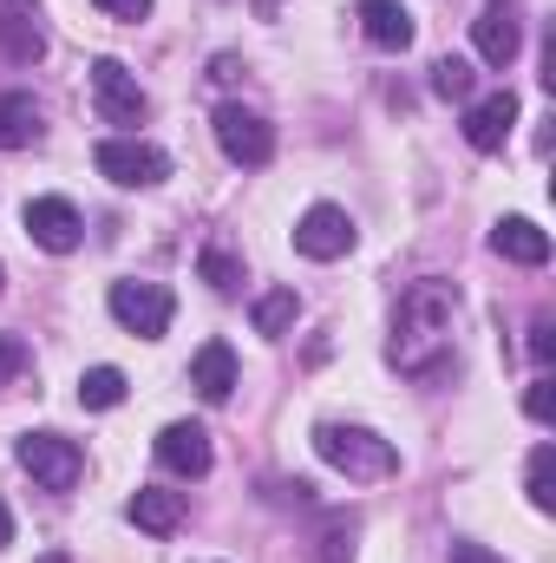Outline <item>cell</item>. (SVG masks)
<instances>
[{"mask_svg": "<svg viewBox=\"0 0 556 563\" xmlns=\"http://www.w3.org/2000/svg\"><path fill=\"white\" fill-rule=\"evenodd\" d=\"M452 314H458V282L425 276L400 295V314H393V361L407 374H432L452 347Z\"/></svg>", "mask_w": 556, "mask_h": 563, "instance_id": "1", "label": "cell"}, {"mask_svg": "<svg viewBox=\"0 0 556 563\" xmlns=\"http://www.w3.org/2000/svg\"><path fill=\"white\" fill-rule=\"evenodd\" d=\"M314 452L347 478H393L400 472V445L367 432V426H314Z\"/></svg>", "mask_w": 556, "mask_h": 563, "instance_id": "2", "label": "cell"}, {"mask_svg": "<svg viewBox=\"0 0 556 563\" xmlns=\"http://www.w3.org/2000/svg\"><path fill=\"white\" fill-rule=\"evenodd\" d=\"M92 164H99V177H112L119 190H151V184L170 177V157L144 139H105L92 151Z\"/></svg>", "mask_w": 556, "mask_h": 563, "instance_id": "3", "label": "cell"}, {"mask_svg": "<svg viewBox=\"0 0 556 563\" xmlns=\"http://www.w3.org/2000/svg\"><path fill=\"white\" fill-rule=\"evenodd\" d=\"M112 321L119 328H132L144 341H157L164 328H170V314H177V301H170V288L164 282H112Z\"/></svg>", "mask_w": 556, "mask_h": 563, "instance_id": "4", "label": "cell"}, {"mask_svg": "<svg viewBox=\"0 0 556 563\" xmlns=\"http://www.w3.org/2000/svg\"><path fill=\"white\" fill-rule=\"evenodd\" d=\"M13 452H20V465H26L46 492H73L79 472H86V452H79L73 439H59V432H26Z\"/></svg>", "mask_w": 556, "mask_h": 563, "instance_id": "5", "label": "cell"}, {"mask_svg": "<svg viewBox=\"0 0 556 563\" xmlns=\"http://www.w3.org/2000/svg\"><path fill=\"white\" fill-rule=\"evenodd\" d=\"M216 144H223L230 164H249V170L276 157V132H269V119L249 112V106H223V112H216Z\"/></svg>", "mask_w": 556, "mask_h": 563, "instance_id": "6", "label": "cell"}, {"mask_svg": "<svg viewBox=\"0 0 556 563\" xmlns=\"http://www.w3.org/2000/svg\"><path fill=\"white\" fill-rule=\"evenodd\" d=\"M92 99H99V119L105 125H144V112H151L144 86L119 59H92Z\"/></svg>", "mask_w": 556, "mask_h": 563, "instance_id": "7", "label": "cell"}, {"mask_svg": "<svg viewBox=\"0 0 556 563\" xmlns=\"http://www.w3.org/2000/svg\"><path fill=\"white\" fill-rule=\"evenodd\" d=\"M294 250H301L308 263H334V256H347V250H354V217H347L341 203H314V210L294 223Z\"/></svg>", "mask_w": 556, "mask_h": 563, "instance_id": "8", "label": "cell"}, {"mask_svg": "<svg viewBox=\"0 0 556 563\" xmlns=\"http://www.w3.org/2000/svg\"><path fill=\"white\" fill-rule=\"evenodd\" d=\"M26 236H33L46 256H73L79 236H86V217H79L66 197H33V203H26Z\"/></svg>", "mask_w": 556, "mask_h": 563, "instance_id": "9", "label": "cell"}, {"mask_svg": "<svg viewBox=\"0 0 556 563\" xmlns=\"http://www.w3.org/2000/svg\"><path fill=\"white\" fill-rule=\"evenodd\" d=\"M471 40H478V59H485V66H511V59L524 53V20H518V7H511V0H491V7L471 20Z\"/></svg>", "mask_w": 556, "mask_h": 563, "instance_id": "10", "label": "cell"}, {"mask_svg": "<svg viewBox=\"0 0 556 563\" xmlns=\"http://www.w3.org/2000/svg\"><path fill=\"white\" fill-rule=\"evenodd\" d=\"M157 459H164L177 478H203L216 452H210V432H203L197 420H177V426H164V432H157Z\"/></svg>", "mask_w": 556, "mask_h": 563, "instance_id": "11", "label": "cell"}, {"mask_svg": "<svg viewBox=\"0 0 556 563\" xmlns=\"http://www.w3.org/2000/svg\"><path fill=\"white\" fill-rule=\"evenodd\" d=\"M511 125H518V99H511V92H485V99H471V112H465V144H471V151H504Z\"/></svg>", "mask_w": 556, "mask_h": 563, "instance_id": "12", "label": "cell"}, {"mask_svg": "<svg viewBox=\"0 0 556 563\" xmlns=\"http://www.w3.org/2000/svg\"><path fill=\"white\" fill-rule=\"evenodd\" d=\"M354 13H360V33H367L380 53H407V46H413V13H407V0H360Z\"/></svg>", "mask_w": 556, "mask_h": 563, "instance_id": "13", "label": "cell"}, {"mask_svg": "<svg viewBox=\"0 0 556 563\" xmlns=\"http://www.w3.org/2000/svg\"><path fill=\"white\" fill-rule=\"evenodd\" d=\"M190 387L203 400H230L236 394V354H230V341H203L190 354Z\"/></svg>", "mask_w": 556, "mask_h": 563, "instance_id": "14", "label": "cell"}, {"mask_svg": "<svg viewBox=\"0 0 556 563\" xmlns=\"http://www.w3.org/2000/svg\"><path fill=\"white\" fill-rule=\"evenodd\" d=\"M491 250L511 256V263H524V269H544V263H551V236H544L531 217H504V223L491 230Z\"/></svg>", "mask_w": 556, "mask_h": 563, "instance_id": "15", "label": "cell"}, {"mask_svg": "<svg viewBox=\"0 0 556 563\" xmlns=\"http://www.w3.org/2000/svg\"><path fill=\"white\" fill-rule=\"evenodd\" d=\"M132 525L151 531V538H170L184 525V492H164V485H138L132 498Z\"/></svg>", "mask_w": 556, "mask_h": 563, "instance_id": "16", "label": "cell"}, {"mask_svg": "<svg viewBox=\"0 0 556 563\" xmlns=\"http://www.w3.org/2000/svg\"><path fill=\"white\" fill-rule=\"evenodd\" d=\"M40 139V106L33 92H0V151H20V144Z\"/></svg>", "mask_w": 556, "mask_h": 563, "instance_id": "17", "label": "cell"}, {"mask_svg": "<svg viewBox=\"0 0 556 563\" xmlns=\"http://www.w3.org/2000/svg\"><path fill=\"white\" fill-rule=\"evenodd\" d=\"M0 53H7V59H20V66H33V59L46 53V40H40L33 13H0Z\"/></svg>", "mask_w": 556, "mask_h": 563, "instance_id": "18", "label": "cell"}, {"mask_svg": "<svg viewBox=\"0 0 556 563\" xmlns=\"http://www.w3.org/2000/svg\"><path fill=\"white\" fill-rule=\"evenodd\" d=\"M294 314H301V295H294V288L263 295V301H256V334H269V341H276V334H288V328H294Z\"/></svg>", "mask_w": 556, "mask_h": 563, "instance_id": "19", "label": "cell"}, {"mask_svg": "<svg viewBox=\"0 0 556 563\" xmlns=\"http://www.w3.org/2000/svg\"><path fill=\"white\" fill-rule=\"evenodd\" d=\"M79 400H86L92 413L119 407V400H125V374H119V367H86V380H79Z\"/></svg>", "mask_w": 556, "mask_h": 563, "instance_id": "20", "label": "cell"}, {"mask_svg": "<svg viewBox=\"0 0 556 563\" xmlns=\"http://www.w3.org/2000/svg\"><path fill=\"white\" fill-rule=\"evenodd\" d=\"M197 269H203V282H210L216 295H236V288H243V263H236L223 243H210V250L197 256Z\"/></svg>", "mask_w": 556, "mask_h": 563, "instance_id": "21", "label": "cell"}, {"mask_svg": "<svg viewBox=\"0 0 556 563\" xmlns=\"http://www.w3.org/2000/svg\"><path fill=\"white\" fill-rule=\"evenodd\" d=\"M531 505L537 511H556V445H537L531 452Z\"/></svg>", "mask_w": 556, "mask_h": 563, "instance_id": "22", "label": "cell"}, {"mask_svg": "<svg viewBox=\"0 0 556 563\" xmlns=\"http://www.w3.org/2000/svg\"><path fill=\"white\" fill-rule=\"evenodd\" d=\"M471 86H478L471 59H438V66H432V92H438V99H471Z\"/></svg>", "mask_w": 556, "mask_h": 563, "instance_id": "23", "label": "cell"}, {"mask_svg": "<svg viewBox=\"0 0 556 563\" xmlns=\"http://www.w3.org/2000/svg\"><path fill=\"white\" fill-rule=\"evenodd\" d=\"M524 413H531L537 426L556 420V380H531V394H524Z\"/></svg>", "mask_w": 556, "mask_h": 563, "instance_id": "24", "label": "cell"}, {"mask_svg": "<svg viewBox=\"0 0 556 563\" xmlns=\"http://www.w3.org/2000/svg\"><path fill=\"white\" fill-rule=\"evenodd\" d=\"M20 367H26V341H20V334H0V387H7Z\"/></svg>", "mask_w": 556, "mask_h": 563, "instance_id": "25", "label": "cell"}, {"mask_svg": "<svg viewBox=\"0 0 556 563\" xmlns=\"http://www.w3.org/2000/svg\"><path fill=\"white\" fill-rule=\"evenodd\" d=\"M531 354H537V361H556V321L551 314H537V328H531Z\"/></svg>", "mask_w": 556, "mask_h": 563, "instance_id": "26", "label": "cell"}, {"mask_svg": "<svg viewBox=\"0 0 556 563\" xmlns=\"http://www.w3.org/2000/svg\"><path fill=\"white\" fill-rule=\"evenodd\" d=\"M99 13H112V20H144L151 13V0H92Z\"/></svg>", "mask_w": 556, "mask_h": 563, "instance_id": "27", "label": "cell"}, {"mask_svg": "<svg viewBox=\"0 0 556 563\" xmlns=\"http://www.w3.org/2000/svg\"><path fill=\"white\" fill-rule=\"evenodd\" d=\"M452 563H504V558L485 551V544H452Z\"/></svg>", "mask_w": 556, "mask_h": 563, "instance_id": "28", "label": "cell"}, {"mask_svg": "<svg viewBox=\"0 0 556 563\" xmlns=\"http://www.w3.org/2000/svg\"><path fill=\"white\" fill-rule=\"evenodd\" d=\"M0 544H13V511L0 505Z\"/></svg>", "mask_w": 556, "mask_h": 563, "instance_id": "29", "label": "cell"}, {"mask_svg": "<svg viewBox=\"0 0 556 563\" xmlns=\"http://www.w3.org/2000/svg\"><path fill=\"white\" fill-rule=\"evenodd\" d=\"M0 13H33V0H0Z\"/></svg>", "mask_w": 556, "mask_h": 563, "instance_id": "30", "label": "cell"}, {"mask_svg": "<svg viewBox=\"0 0 556 563\" xmlns=\"http://www.w3.org/2000/svg\"><path fill=\"white\" fill-rule=\"evenodd\" d=\"M0 282H7V269H0Z\"/></svg>", "mask_w": 556, "mask_h": 563, "instance_id": "31", "label": "cell"}]
</instances>
